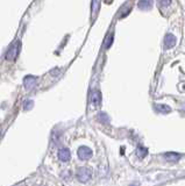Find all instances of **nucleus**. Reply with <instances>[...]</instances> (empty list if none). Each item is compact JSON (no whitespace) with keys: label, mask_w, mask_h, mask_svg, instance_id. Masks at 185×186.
<instances>
[{"label":"nucleus","mask_w":185,"mask_h":186,"mask_svg":"<svg viewBox=\"0 0 185 186\" xmlns=\"http://www.w3.org/2000/svg\"><path fill=\"white\" fill-rule=\"evenodd\" d=\"M147 155H148V149L144 148L143 145H139L136 148V156L139 158H144Z\"/></svg>","instance_id":"9d476101"},{"label":"nucleus","mask_w":185,"mask_h":186,"mask_svg":"<svg viewBox=\"0 0 185 186\" xmlns=\"http://www.w3.org/2000/svg\"><path fill=\"white\" fill-rule=\"evenodd\" d=\"M176 42H177L176 36L172 35V34H168V35L165 36V40H164V47H165V49H171V48H173V47L176 45Z\"/></svg>","instance_id":"39448f33"},{"label":"nucleus","mask_w":185,"mask_h":186,"mask_svg":"<svg viewBox=\"0 0 185 186\" xmlns=\"http://www.w3.org/2000/svg\"><path fill=\"white\" fill-rule=\"evenodd\" d=\"M77 154H78V157L81 158V161H88V159H90V158L92 157V155H93L92 150H91L89 147H85V145H83V147H81V148L78 149Z\"/></svg>","instance_id":"7ed1b4c3"},{"label":"nucleus","mask_w":185,"mask_h":186,"mask_svg":"<svg viewBox=\"0 0 185 186\" xmlns=\"http://www.w3.org/2000/svg\"><path fill=\"white\" fill-rule=\"evenodd\" d=\"M0 135H1V129H0Z\"/></svg>","instance_id":"a211bd4d"},{"label":"nucleus","mask_w":185,"mask_h":186,"mask_svg":"<svg viewBox=\"0 0 185 186\" xmlns=\"http://www.w3.org/2000/svg\"><path fill=\"white\" fill-rule=\"evenodd\" d=\"M99 120H100L101 122H105V123L108 122V118H107V115L104 114V113H100V114H99Z\"/></svg>","instance_id":"4468645a"},{"label":"nucleus","mask_w":185,"mask_h":186,"mask_svg":"<svg viewBox=\"0 0 185 186\" xmlns=\"http://www.w3.org/2000/svg\"><path fill=\"white\" fill-rule=\"evenodd\" d=\"M58 158L62 162H69L71 158V152L68 148H62L58 151Z\"/></svg>","instance_id":"423d86ee"},{"label":"nucleus","mask_w":185,"mask_h":186,"mask_svg":"<svg viewBox=\"0 0 185 186\" xmlns=\"http://www.w3.org/2000/svg\"><path fill=\"white\" fill-rule=\"evenodd\" d=\"M23 107H25V109H30V108L33 107V101H31V100H28V101H26Z\"/></svg>","instance_id":"dca6fc26"},{"label":"nucleus","mask_w":185,"mask_h":186,"mask_svg":"<svg viewBox=\"0 0 185 186\" xmlns=\"http://www.w3.org/2000/svg\"><path fill=\"white\" fill-rule=\"evenodd\" d=\"M105 1H106L107 4H111V1H112V0H105Z\"/></svg>","instance_id":"f3484780"},{"label":"nucleus","mask_w":185,"mask_h":186,"mask_svg":"<svg viewBox=\"0 0 185 186\" xmlns=\"http://www.w3.org/2000/svg\"><path fill=\"white\" fill-rule=\"evenodd\" d=\"M137 5H139V8L142 11H148L153 6V0H140Z\"/></svg>","instance_id":"1a4fd4ad"},{"label":"nucleus","mask_w":185,"mask_h":186,"mask_svg":"<svg viewBox=\"0 0 185 186\" xmlns=\"http://www.w3.org/2000/svg\"><path fill=\"white\" fill-rule=\"evenodd\" d=\"M99 11V0H92V16L94 18Z\"/></svg>","instance_id":"ddd939ff"},{"label":"nucleus","mask_w":185,"mask_h":186,"mask_svg":"<svg viewBox=\"0 0 185 186\" xmlns=\"http://www.w3.org/2000/svg\"><path fill=\"white\" fill-rule=\"evenodd\" d=\"M158 1V4L163 6V7H165V6H169L171 4V0H157Z\"/></svg>","instance_id":"2eb2a0df"},{"label":"nucleus","mask_w":185,"mask_h":186,"mask_svg":"<svg viewBox=\"0 0 185 186\" xmlns=\"http://www.w3.org/2000/svg\"><path fill=\"white\" fill-rule=\"evenodd\" d=\"M164 158L167 162L169 163H177L178 161L182 158V155L180 154H177V152H167L164 155Z\"/></svg>","instance_id":"0eeeda50"},{"label":"nucleus","mask_w":185,"mask_h":186,"mask_svg":"<svg viewBox=\"0 0 185 186\" xmlns=\"http://www.w3.org/2000/svg\"><path fill=\"white\" fill-rule=\"evenodd\" d=\"M92 177V170L89 168H79L78 171H77V179L81 181V183H86L89 181Z\"/></svg>","instance_id":"f03ea898"},{"label":"nucleus","mask_w":185,"mask_h":186,"mask_svg":"<svg viewBox=\"0 0 185 186\" xmlns=\"http://www.w3.org/2000/svg\"><path fill=\"white\" fill-rule=\"evenodd\" d=\"M113 38H114L113 33H110V34L107 35V37H106V40H105V43H104L105 49H108V48L111 47L112 43H113Z\"/></svg>","instance_id":"f8f14e48"},{"label":"nucleus","mask_w":185,"mask_h":186,"mask_svg":"<svg viewBox=\"0 0 185 186\" xmlns=\"http://www.w3.org/2000/svg\"><path fill=\"white\" fill-rule=\"evenodd\" d=\"M91 105L94 109H97L101 105V93L98 90H94L91 94Z\"/></svg>","instance_id":"20e7f679"},{"label":"nucleus","mask_w":185,"mask_h":186,"mask_svg":"<svg viewBox=\"0 0 185 186\" xmlns=\"http://www.w3.org/2000/svg\"><path fill=\"white\" fill-rule=\"evenodd\" d=\"M20 48H21V42L20 41H15L14 43H12V45L9 47L8 51L6 52L5 58L7 60H9V62H14L18 58V56H19Z\"/></svg>","instance_id":"f257e3e1"},{"label":"nucleus","mask_w":185,"mask_h":186,"mask_svg":"<svg viewBox=\"0 0 185 186\" xmlns=\"http://www.w3.org/2000/svg\"><path fill=\"white\" fill-rule=\"evenodd\" d=\"M155 108L157 112H160V113H162V114H168V113H170L171 112V108L169 106H167V105H155Z\"/></svg>","instance_id":"9b49d317"},{"label":"nucleus","mask_w":185,"mask_h":186,"mask_svg":"<svg viewBox=\"0 0 185 186\" xmlns=\"http://www.w3.org/2000/svg\"><path fill=\"white\" fill-rule=\"evenodd\" d=\"M35 84H36V78L33 76H27L23 80V85H25L26 90H31L35 86Z\"/></svg>","instance_id":"6e6552de"}]
</instances>
